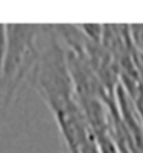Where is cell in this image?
<instances>
[{"label": "cell", "instance_id": "cell-1", "mask_svg": "<svg viewBox=\"0 0 143 153\" xmlns=\"http://www.w3.org/2000/svg\"><path fill=\"white\" fill-rule=\"evenodd\" d=\"M7 54L0 81V124L16 99L20 86L28 79L38 59V38L42 24H6Z\"/></svg>", "mask_w": 143, "mask_h": 153}, {"label": "cell", "instance_id": "cell-2", "mask_svg": "<svg viewBox=\"0 0 143 153\" xmlns=\"http://www.w3.org/2000/svg\"><path fill=\"white\" fill-rule=\"evenodd\" d=\"M7 27H6V24H0V81H1V75H3L4 61H6V54H7Z\"/></svg>", "mask_w": 143, "mask_h": 153}, {"label": "cell", "instance_id": "cell-3", "mask_svg": "<svg viewBox=\"0 0 143 153\" xmlns=\"http://www.w3.org/2000/svg\"><path fill=\"white\" fill-rule=\"evenodd\" d=\"M129 32H131L132 43L135 49L143 53V24L129 25Z\"/></svg>", "mask_w": 143, "mask_h": 153}, {"label": "cell", "instance_id": "cell-4", "mask_svg": "<svg viewBox=\"0 0 143 153\" xmlns=\"http://www.w3.org/2000/svg\"><path fill=\"white\" fill-rule=\"evenodd\" d=\"M64 153H65V150H64Z\"/></svg>", "mask_w": 143, "mask_h": 153}]
</instances>
